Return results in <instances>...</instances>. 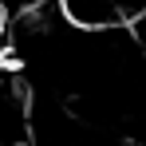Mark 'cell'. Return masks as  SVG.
I'll list each match as a JSON object with an SVG mask.
<instances>
[]
</instances>
